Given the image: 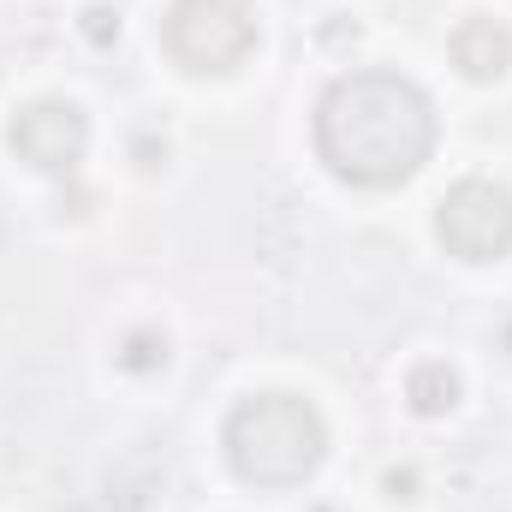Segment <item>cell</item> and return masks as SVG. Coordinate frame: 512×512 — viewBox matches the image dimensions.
Segmentation results:
<instances>
[{
    "label": "cell",
    "instance_id": "cell-2",
    "mask_svg": "<svg viewBox=\"0 0 512 512\" xmlns=\"http://www.w3.org/2000/svg\"><path fill=\"white\" fill-rule=\"evenodd\" d=\"M227 459L233 471L256 489H292L304 483L322 453H328V429L316 417V405L292 399V393H256L227 417Z\"/></svg>",
    "mask_w": 512,
    "mask_h": 512
},
{
    "label": "cell",
    "instance_id": "cell-3",
    "mask_svg": "<svg viewBox=\"0 0 512 512\" xmlns=\"http://www.w3.org/2000/svg\"><path fill=\"white\" fill-rule=\"evenodd\" d=\"M167 48L191 72H233L256 48V18L245 0H173Z\"/></svg>",
    "mask_w": 512,
    "mask_h": 512
},
{
    "label": "cell",
    "instance_id": "cell-6",
    "mask_svg": "<svg viewBox=\"0 0 512 512\" xmlns=\"http://www.w3.org/2000/svg\"><path fill=\"white\" fill-rule=\"evenodd\" d=\"M453 60H459V72L465 78H507L512 66V30L501 18H465L459 30H453Z\"/></svg>",
    "mask_w": 512,
    "mask_h": 512
},
{
    "label": "cell",
    "instance_id": "cell-9",
    "mask_svg": "<svg viewBox=\"0 0 512 512\" xmlns=\"http://www.w3.org/2000/svg\"><path fill=\"white\" fill-rule=\"evenodd\" d=\"M84 36L108 48V42L120 36V12H114V6H90V12H84Z\"/></svg>",
    "mask_w": 512,
    "mask_h": 512
},
{
    "label": "cell",
    "instance_id": "cell-10",
    "mask_svg": "<svg viewBox=\"0 0 512 512\" xmlns=\"http://www.w3.org/2000/svg\"><path fill=\"white\" fill-rule=\"evenodd\" d=\"M501 340H507V352H512V322H507V328H501Z\"/></svg>",
    "mask_w": 512,
    "mask_h": 512
},
{
    "label": "cell",
    "instance_id": "cell-7",
    "mask_svg": "<svg viewBox=\"0 0 512 512\" xmlns=\"http://www.w3.org/2000/svg\"><path fill=\"white\" fill-rule=\"evenodd\" d=\"M405 399H411V411L441 417V411H453V399H459V376H453L441 358H429V364H417V370L405 376Z\"/></svg>",
    "mask_w": 512,
    "mask_h": 512
},
{
    "label": "cell",
    "instance_id": "cell-5",
    "mask_svg": "<svg viewBox=\"0 0 512 512\" xmlns=\"http://www.w3.org/2000/svg\"><path fill=\"white\" fill-rule=\"evenodd\" d=\"M84 143H90V126L72 102H36L12 120V149L36 173H72L84 161Z\"/></svg>",
    "mask_w": 512,
    "mask_h": 512
},
{
    "label": "cell",
    "instance_id": "cell-8",
    "mask_svg": "<svg viewBox=\"0 0 512 512\" xmlns=\"http://www.w3.org/2000/svg\"><path fill=\"white\" fill-rule=\"evenodd\" d=\"M120 364H126V370H137V376L161 370V364H167V334H155V328H137V334H126Z\"/></svg>",
    "mask_w": 512,
    "mask_h": 512
},
{
    "label": "cell",
    "instance_id": "cell-4",
    "mask_svg": "<svg viewBox=\"0 0 512 512\" xmlns=\"http://www.w3.org/2000/svg\"><path fill=\"white\" fill-rule=\"evenodd\" d=\"M435 233L459 262H501L512 251V191L495 179H465L441 197Z\"/></svg>",
    "mask_w": 512,
    "mask_h": 512
},
{
    "label": "cell",
    "instance_id": "cell-1",
    "mask_svg": "<svg viewBox=\"0 0 512 512\" xmlns=\"http://www.w3.org/2000/svg\"><path fill=\"white\" fill-rule=\"evenodd\" d=\"M435 149V108L399 72H346L316 108V155L352 185H399Z\"/></svg>",
    "mask_w": 512,
    "mask_h": 512
}]
</instances>
